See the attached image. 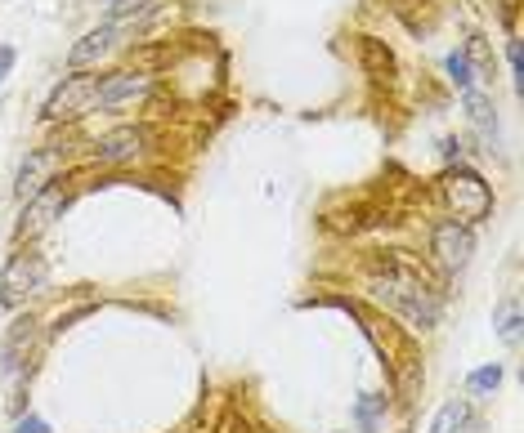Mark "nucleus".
<instances>
[{
    "label": "nucleus",
    "instance_id": "19",
    "mask_svg": "<svg viewBox=\"0 0 524 433\" xmlns=\"http://www.w3.org/2000/svg\"><path fill=\"white\" fill-rule=\"evenodd\" d=\"M10 68H14V45H0V86H5Z\"/></svg>",
    "mask_w": 524,
    "mask_h": 433
},
{
    "label": "nucleus",
    "instance_id": "2",
    "mask_svg": "<svg viewBox=\"0 0 524 433\" xmlns=\"http://www.w3.org/2000/svg\"><path fill=\"white\" fill-rule=\"evenodd\" d=\"M439 188H444V201H448V210H453L457 224L470 228V224H479V219L493 215V192H488V184H484L475 170L457 166V170H448V175L439 179Z\"/></svg>",
    "mask_w": 524,
    "mask_h": 433
},
{
    "label": "nucleus",
    "instance_id": "4",
    "mask_svg": "<svg viewBox=\"0 0 524 433\" xmlns=\"http://www.w3.org/2000/svg\"><path fill=\"white\" fill-rule=\"evenodd\" d=\"M95 86L99 77H86V72H72L54 86V94L46 99V117L50 121H77L95 108Z\"/></svg>",
    "mask_w": 524,
    "mask_h": 433
},
{
    "label": "nucleus",
    "instance_id": "18",
    "mask_svg": "<svg viewBox=\"0 0 524 433\" xmlns=\"http://www.w3.org/2000/svg\"><path fill=\"white\" fill-rule=\"evenodd\" d=\"M14 433H50V424H46L41 415H23V420L14 424Z\"/></svg>",
    "mask_w": 524,
    "mask_h": 433
},
{
    "label": "nucleus",
    "instance_id": "5",
    "mask_svg": "<svg viewBox=\"0 0 524 433\" xmlns=\"http://www.w3.org/2000/svg\"><path fill=\"white\" fill-rule=\"evenodd\" d=\"M430 255H435V264H439L444 273H462V268L470 264V255H475L470 228L457 224V219L435 224V228H430Z\"/></svg>",
    "mask_w": 524,
    "mask_h": 433
},
{
    "label": "nucleus",
    "instance_id": "13",
    "mask_svg": "<svg viewBox=\"0 0 524 433\" xmlns=\"http://www.w3.org/2000/svg\"><path fill=\"white\" fill-rule=\"evenodd\" d=\"M493 326H497V335H502L506 344H520V299H502Z\"/></svg>",
    "mask_w": 524,
    "mask_h": 433
},
{
    "label": "nucleus",
    "instance_id": "8",
    "mask_svg": "<svg viewBox=\"0 0 524 433\" xmlns=\"http://www.w3.org/2000/svg\"><path fill=\"white\" fill-rule=\"evenodd\" d=\"M63 210H68V192H63V188H46V192H37V197L28 201L23 219H19V237H37V233H41V228H50Z\"/></svg>",
    "mask_w": 524,
    "mask_h": 433
},
{
    "label": "nucleus",
    "instance_id": "9",
    "mask_svg": "<svg viewBox=\"0 0 524 433\" xmlns=\"http://www.w3.org/2000/svg\"><path fill=\"white\" fill-rule=\"evenodd\" d=\"M144 143H148V130L126 126V130L104 135V139L95 143V157H99V161H108V166H117V161H130L135 152H144Z\"/></svg>",
    "mask_w": 524,
    "mask_h": 433
},
{
    "label": "nucleus",
    "instance_id": "14",
    "mask_svg": "<svg viewBox=\"0 0 524 433\" xmlns=\"http://www.w3.org/2000/svg\"><path fill=\"white\" fill-rule=\"evenodd\" d=\"M381 411H386V397L363 393V397H359V406H354V424H359L363 433H372V429H377V420H381Z\"/></svg>",
    "mask_w": 524,
    "mask_h": 433
},
{
    "label": "nucleus",
    "instance_id": "17",
    "mask_svg": "<svg viewBox=\"0 0 524 433\" xmlns=\"http://www.w3.org/2000/svg\"><path fill=\"white\" fill-rule=\"evenodd\" d=\"M448 77H453V86H457V90H475L470 59H462V54H448Z\"/></svg>",
    "mask_w": 524,
    "mask_h": 433
},
{
    "label": "nucleus",
    "instance_id": "15",
    "mask_svg": "<svg viewBox=\"0 0 524 433\" xmlns=\"http://www.w3.org/2000/svg\"><path fill=\"white\" fill-rule=\"evenodd\" d=\"M502 384V366L493 362V366H479V371H470V380H466V388L470 393H493Z\"/></svg>",
    "mask_w": 524,
    "mask_h": 433
},
{
    "label": "nucleus",
    "instance_id": "10",
    "mask_svg": "<svg viewBox=\"0 0 524 433\" xmlns=\"http://www.w3.org/2000/svg\"><path fill=\"white\" fill-rule=\"evenodd\" d=\"M359 63H363V72H368L372 81H390V77H395V54H390V45L377 41V37H359Z\"/></svg>",
    "mask_w": 524,
    "mask_h": 433
},
{
    "label": "nucleus",
    "instance_id": "11",
    "mask_svg": "<svg viewBox=\"0 0 524 433\" xmlns=\"http://www.w3.org/2000/svg\"><path fill=\"white\" fill-rule=\"evenodd\" d=\"M462 103H466V117L479 126V135L493 139L497 135V108H493V99L484 90H462Z\"/></svg>",
    "mask_w": 524,
    "mask_h": 433
},
{
    "label": "nucleus",
    "instance_id": "7",
    "mask_svg": "<svg viewBox=\"0 0 524 433\" xmlns=\"http://www.w3.org/2000/svg\"><path fill=\"white\" fill-rule=\"evenodd\" d=\"M54 170H59V148H37L28 152V161L19 166V179H14V192L23 201H32L37 192H46L54 184Z\"/></svg>",
    "mask_w": 524,
    "mask_h": 433
},
{
    "label": "nucleus",
    "instance_id": "12",
    "mask_svg": "<svg viewBox=\"0 0 524 433\" xmlns=\"http://www.w3.org/2000/svg\"><path fill=\"white\" fill-rule=\"evenodd\" d=\"M466 420H470L466 397H453V402H444V406H439V415H435L430 433H462V429H466Z\"/></svg>",
    "mask_w": 524,
    "mask_h": 433
},
{
    "label": "nucleus",
    "instance_id": "16",
    "mask_svg": "<svg viewBox=\"0 0 524 433\" xmlns=\"http://www.w3.org/2000/svg\"><path fill=\"white\" fill-rule=\"evenodd\" d=\"M462 59H475L479 77H493V54H488V41H484V37H470V45H466Z\"/></svg>",
    "mask_w": 524,
    "mask_h": 433
},
{
    "label": "nucleus",
    "instance_id": "3",
    "mask_svg": "<svg viewBox=\"0 0 524 433\" xmlns=\"http://www.w3.org/2000/svg\"><path fill=\"white\" fill-rule=\"evenodd\" d=\"M50 286V268L37 250H19L10 255L5 273H0V304L14 308V304H28L32 295H41Z\"/></svg>",
    "mask_w": 524,
    "mask_h": 433
},
{
    "label": "nucleus",
    "instance_id": "1",
    "mask_svg": "<svg viewBox=\"0 0 524 433\" xmlns=\"http://www.w3.org/2000/svg\"><path fill=\"white\" fill-rule=\"evenodd\" d=\"M368 290H372L377 304H386L390 313H399L417 331H430L439 322V290L430 286L426 268L417 259H408L403 250H390V255L372 259Z\"/></svg>",
    "mask_w": 524,
    "mask_h": 433
},
{
    "label": "nucleus",
    "instance_id": "6",
    "mask_svg": "<svg viewBox=\"0 0 524 433\" xmlns=\"http://www.w3.org/2000/svg\"><path fill=\"white\" fill-rule=\"evenodd\" d=\"M148 90H153V77H144V72H112V77H104L95 86V108H104V112L135 108V103L148 99Z\"/></svg>",
    "mask_w": 524,
    "mask_h": 433
}]
</instances>
